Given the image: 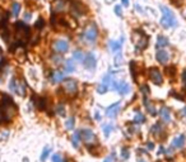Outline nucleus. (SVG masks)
<instances>
[{
    "mask_svg": "<svg viewBox=\"0 0 186 162\" xmlns=\"http://www.w3.org/2000/svg\"><path fill=\"white\" fill-rule=\"evenodd\" d=\"M156 58L159 63L166 65L170 61V53L167 51H164V49H158L157 53H156Z\"/></svg>",
    "mask_w": 186,
    "mask_h": 162,
    "instance_id": "nucleus-17",
    "label": "nucleus"
},
{
    "mask_svg": "<svg viewBox=\"0 0 186 162\" xmlns=\"http://www.w3.org/2000/svg\"><path fill=\"white\" fill-rule=\"evenodd\" d=\"M140 91H142V94L144 95V96H148L149 95V88L147 85H142L140 86Z\"/></svg>",
    "mask_w": 186,
    "mask_h": 162,
    "instance_id": "nucleus-37",
    "label": "nucleus"
},
{
    "mask_svg": "<svg viewBox=\"0 0 186 162\" xmlns=\"http://www.w3.org/2000/svg\"><path fill=\"white\" fill-rule=\"evenodd\" d=\"M161 12H162V18H161V26L163 28H175L177 27V20L176 17L172 13V10H170L167 6L161 5Z\"/></svg>",
    "mask_w": 186,
    "mask_h": 162,
    "instance_id": "nucleus-3",
    "label": "nucleus"
},
{
    "mask_svg": "<svg viewBox=\"0 0 186 162\" xmlns=\"http://www.w3.org/2000/svg\"><path fill=\"white\" fill-rule=\"evenodd\" d=\"M69 9H70V12L73 13L74 15H77V17H80V15L86 14V8L82 5L79 2H71L70 5H69Z\"/></svg>",
    "mask_w": 186,
    "mask_h": 162,
    "instance_id": "nucleus-11",
    "label": "nucleus"
},
{
    "mask_svg": "<svg viewBox=\"0 0 186 162\" xmlns=\"http://www.w3.org/2000/svg\"><path fill=\"white\" fill-rule=\"evenodd\" d=\"M64 71H65V72H74V71H75V63H74V60H66V61H65Z\"/></svg>",
    "mask_w": 186,
    "mask_h": 162,
    "instance_id": "nucleus-22",
    "label": "nucleus"
},
{
    "mask_svg": "<svg viewBox=\"0 0 186 162\" xmlns=\"http://www.w3.org/2000/svg\"><path fill=\"white\" fill-rule=\"evenodd\" d=\"M97 37H98V28L96 27V24L88 26V28L84 30V39L88 43H95Z\"/></svg>",
    "mask_w": 186,
    "mask_h": 162,
    "instance_id": "nucleus-7",
    "label": "nucleus"
},
{
    "mask_svg": "<svg viewBox=\"0 0 186 162\" xmlns=\"http://www.w3.org/2000/svg\"><path fill=\"white\" fill-rule=\"evenodd\" d=\"M9 90L15 93L19 96H24L26 95V85L22 80H19L17 77H13L9 81Z\"/></svg>",
    "mask_w": 186,
    "mask_h": 162,
    "instance_id": "nucleus-6",
    "label": "nucleus"
},
{
    "mask_svg": "<svg viewBox=\"0 0 186 162\" xmlns=\"http://www.w3.org/2000/svg\"><path fill=\"white\" fill-rule=\"evenodd\" d=\"M144 105H146L147 110L149 112L150 115H156V109H154V106H153V105H150V103H149V100H148L147 98L144 99Z\"/></svg>",
    "mask_w": 186,
    "mask_h": 162,
    "instance_id": "nucleus-27",
    "label": "nucleus"
},
{
    "mask_svg": "<svg viewBox=\"0 0 186 162\" xmlns=\"http://www.w3.org/2000/svg\"><path fill=\"white\" fill-rule=\"evenodd\" d=\"M120 108H121V101H116V103H113L111 104L107 109H106V117L108 118H115L119 112H120Z\"/></svg>",
    "mask_w": 186,
    "mask_h": 162,
    "instance_id": "nucleus-13",
    "label": "nucleus"
},
{
    "mask_svg": "<svg viewBox=\"0 0 186 162\" xmlns=\"http://www.w3.org/2000/svg\"><path fill=\"white\" fill-rule=\"evenodd\" d=\"M6 19H8V15L4 13V10L0 8V27H4L6 24Z\"/></svg>",
    "mask_w": 186,
    "mask_h": 162,
    "instance_id": "nucleus-30",
    "label": "nucleus"
},
{
    "mask_svg": "<svg viewBox=\"0 0 186 162\" xmlns=\"http://www.w3.org/2000/svg\"><path fill=\"white\" fill-rule=\"evenodd\" d=\"M19 12H20V5H19V3H13V4H12V14H13L14 17H18Z\"/></svg>",
    "mask_w": 186,
    "mask_h": 162,
    "instance_id": "nucleus-34",
    "label": "nucleus"
},
{
    "mask_svg": "<svg viewBox=\"0 0 186 162\" xmlns=\"http://www.w3.org/2000/svg\"><path fill=\"white\" fill-rule=\"evenodd\" d=\"M56 114H59L60 117H64V115H65V108H64L63 104L57 105V108H56Z\"/></svg>",
    "mask_w": 186,
    "mask_h": 162,
    "instance_id": "nucleus-35",
    "label": "nucleus"
},
{
    "mask_svg": "<svg viewBox=\"0 0 186 162\" xmlns=\"http://www.w3.org/2000/svg\"><path fill=\"white\" fill-rule=\"evenodd\" d=\"M31 17H32V14H31V13H26V15H24V20L27 22L28 19H31Z\"/></svg>",
    "mask_w": 186,
    "mask_h": 162,
    "instance_id": "nucleus-47",
    "label": "nucleus"
},
{
    "mask_svg": "<svg viewBox=\"0 0 186 162\" xmlns=\"http://www.w3.org/2000/svg\"><path fill=\"white\" fill-rule=\"evenodd\" d=\"M80 137H82V141L87 143L88 146L96 143V134L93 133V131H91V129H82Z\"/></svg>",
    "mask_w": 186,
    "mask_h": 162,
    "instance_id": "nucleus-8",
    "label": "nucleus"
},
{
    "mask_svg": "<svg viewBox=\"0 0 186 162\" xmlns=\"http://www.w3.org/2000/svg\"><path fill=\"white\" fill-rule=\"evenodd\" d=\"M29 27L24 23V22H17L15 23V38L20 42H26L29 38Z\"/></svg>",
    "mask_w": 186,
    "mask_h": 162,
    "instance_id": "nucleus-5",
    "label": "nucleus"
},
{
    "mask_svg": "<svg viewBox=\"0 0 186 162\" xmlns=\"http://www.w3.org/2000/svg\"><path fill=\"white\" fill-rule=\"evenodd\" d=\"M80 131H77L74 132V134L71 136V144H73L74 148H79V144H80Z\"/></svg>",
    "mask_w": 186,
    "mask_h": 162,
    "instance_id": "nucleus-21",
    "label": "nucleus"
},
{
    "mask_svg": "<svg viewBox=\"0 0 186 162\" xmlns=\"http://www.w3.org/2000/svg\"><path fill=\"white\" fill-rule=\"evenodd\" d=\"M122 45H124V37L121 36L119 41H110L108 42V47L111 49V52L113 53H117L120 52V49L122 48Z\"/></svg>",
    "mask_w": 186,
    "mask_h": 162,
    "instance_id": "nucleus-16",
    "label": "nucleus"
},
{
    "mask_svg": "<svg viewBox=\"0 0 186 162\" xmlns=\"http://www.w3.org/2000/svg\"><path fill=\"white\" fill-rule=\"evenodd\" d=\"M59 93L65 98H73L78 94V82L74 79H65L61 82Z\"/></svg>",
    "mask_w": 186,
    "mask_h": 162,
    "instance_id": "nucleus-2",
    "label": "nucleus"
},
{
    "mask_svg": "<svg viewBox=\"0 0 186 162\" xmlns=\"http://www.w3.org/2000/svg\"><path fill=\"white\" fill-rule=\"evenodd\" d=\"M139 162H146V161H143V160H140V161H139Z\"/></svg>",
    "mask_w": 186,
    "mask_h": 162,
    "instance_id": "nucleus-50",
    "label": "nucleus"
},
{
    "mask_svg": "<svg viewBox=\"0 0 186 162\" xmlns=\"http://www.w3.org/2000/svg\"><path fill=\"white\" fill-rule=\"evenodd\" d=\"M159 115H161L162 122H164V123H170V122H171V112H170V109H168L167 106L161 108Z\"/></svg>",
    "mask_w": 186,
    "mask_h": 162,
    "instance_id": "nucleus-20",
    "label": "nucleus"
},
{
    "mask_svg": "<svg viewBox=\"0 0 186 162\" xmlns=\"http://www.w3.org/2000/svg\"><path fill=\"white\" fill-rule=\"evenodd\" d=\"M150 132H152V134H153V136L159 137V136H161V133L163 132V128H162V125H161L159 123H157V124H154V125L152 127Z\"/></svg>",
    "mask_w": 186,
    "mask_h": 162,
    "instance_id": "nucleus-25",
    "label": "nucleus"
},
{
    "mask_svg": "<svg viewBox=\"0 0 186 162\" xmlns=\"http://www.w3.org/2000/svg\"><path fill=\"white\" fill-rule=\"evenodd\" d=\"M121 2H122V5H124V6H128V5H129V0H121Z\"/></svg>",
    "mask_w": 186,
    "mask_h": 162,
    "instance_id": "nucleus-49",
    "label": "nucleus"
},
{
    "mask_svg": "<svg viewBox=\"0 0 186 162\" xmlns=\"http://www.w3.org/2000/svg\"><path fill=\"white\" fill-rule=\"evenodd\" d=\"M51 161H53V162H64L63 157H61L59 153H55V155H53V157H51Z\"/></svg>",
    "mask_w": 186,
    "mask_h": 162,
    "instance_id": "nucleus-38",
    "label": "nucleus"
},
{
    "mask_svg": "<svg viewBox=\"0 0 186 162\" xmlns=\"http://www.w3.org/2000/svg\"><path fill=\"white\" fill-rule=\"evenodd\" d=\"M146 122V117H144V114H142L140 112H138L135 114V118H134V123H137V124H142Z\"/></svg>",
    "mask_w": 186,
    "mask_h": 162,
    "instance_id": "nucleus-28",
    "label": "nucleus"
},
{
    "mask_svg": "<svg viewBox=\"0 0 186 162\" xmlns=\"http://www.w3.org/2000/svg\"><path fill=\"white\" fill-rule=\"evenodd\" d=\"M73 60H75V61H78V62H82V63H83V61H84V55H83V52H82L80 49L74 51V53H73Z\"/></svg>",
    "mask_w": 186,
    "mask_h": 162,
    "instance_id": "nucleus-26",
    "label": "nucleus"
},
{
    "mask_svg": "<svg viewBox=\"0 0 186 162\" xmlns=\"http://www.w3.org/2000/svg\"><path fill=\"white\" fill-rule=\"evenodd\" d=\"M147 147H148V149H153V148H154V144H153V143H150V142H148Z\"/></svg>",
    "mask_w": 186,
    "mask_h": 162,
    "instance_id": "nucleus-48",
    "label": "nucleus"
},
{
    "mask_svg": "<svg viewBox=\"0 0 186 162\" xmlns=\"http://www.w3.org/2000/svg\"><path fill=\"white\" fill-rule=\"evenodd\" d=\"M115 153H111L110 156H107L106 158H105V161H103V162H115Z\"/></svg>",
    "mask_w": 186,
    "mask_h": 162,
    "instance_id": "nucleus-42",
    "label": "nucleus"
},
{
    "mask_svg": "<svg viewBox=\"0 0 186 162\" xmlns=\"http://www.w3.org/2000/svg\"><path fill=\"white\" fill-rule=\"evenodd\" d=\"M50 79L53 84H59V82H63L64 81V72L60 71V70H55V71H51L50 73Z\"/></svg>",
    "mask_w": 186,
    "mask_h": 162,
    "instance_id": "nucleus-18",
    "label": "nucleus"
},
{
    "mask_svg": "<svg viewBox=\"0 0 186 162\" xmlns=\"http://www.w3.org/2000/svg\"><path fill=\"white\" fill-rule=\"evenodd\" d=\"M54 49H55L57 53H65V52H68V49H69V43H68V41H65V39H57V41H55V43H54Z\"/></svg>",
    "mask_w": 186,
    "mask_h": 162,
    "instance_id": "nucleus-12",
    "label": "nucleus"
},
{
    "mask_svg": "<svg viewBox=\"0 0 186 162\" xmlns=\"http://www.w3.org/2000/svg\"><path fill=\"white\" fill-rule=\"evenodd\" d=\"M44 26H45V20H44L42 18H40V19L36 22V24H35V27H36L37 29H42Z\"/></svg>",
    "mask_w": 186,
    "mask_h": 162,
    "instance_id": "nucleus-36",
    "label": "nucleus"
},
{
    "mask_svg": "<svg viewBox=\"0 0 186 162\" xmlns=\"http://www.w3.org/2000/svg\"><path fill=\"white\" fill-rule=\"evenodd\" d=\"M50 152H51V147H45L44 151H42V153H41V161L45 162L47 160V157L50 156Z\"/></svg>",
    "mask_w": 186,
    "mask_h": 162,
    "instance_id": "nucleus-29",
    "label": "nucleus"
},
{
    "mask_svg": "<svg viewBox=\"0 0 186 162\" xmlns=\"http://www.w3.org/2000/svg\"><path fill=\"white\" fill-rule=\"evenodd\" d=\"M108 86L106 85V84H103V82H101L99 85H98V88H97V93L98 94H106L107 91H108Z\"/></svg>",
    "mask_w": 186,
    "mask_h": 162,
    "instance_id": "nucleus-31",
    "label": "nucleus"
},
{
    "mask_svg": "<svg viewBox=\"0 0 186 162\" xmlns=\"http://www.w3.org/2000/svg\"><path fill=\"white\" fill-rule=\"evenodd\" d=\"M167 73L173 76V75H175V67H167Z\"/></svg>",
    "mask_w": 186,
    "mask_h": 162,
    "instance_id": "nucleus-45",
    "label": "nucleus"
},
{
    "mask_svg": "<svg viewBox=\"0 0 186 162\" xmlns=\"http://www.w3.org/2000/svg\"><path fill=\"white\" fill-rule=\"evenodd\" d=\"M133 42H134V45H135V49L139 52L142 49H146L147 46H148V36L144 33L143 30L140 29H135L133 32Z\"/></svg>",
    "mask_w": 186,
    "mask_h": 162,
    "instance_id": "nucleus-4",
    "label": "nucleus"
},
{
    "mask_svg": "<svg viewBox=\"0 0 186 162\" xmlns=\"http://www.w3.org/2000/svg\"><path fill=\"white\" fill-rule=\"evenodd\" d=\"M18 113V106L9 95L3 94L0 99V124H9Z\"/></svg>",
    "mask_w": 186,
    "mask_h": 162,
    "instance_id": "nucleus-1",
    "label": "nucleus"
},
{
    "mask_svg": "<svg viewBox=\"0 0 186 162\" xmlns=\"http://www.w3.org/2000/svg\"><path fill=\"white\" fill-rule=\"evenodd\" d=\"M53 60H54V63H56V65H60L61 62H63L61 56H53Z\"/></svg>",
    "mask_w": 186,
    "mask_h": 162,
    "instance_id": "nucleus-43",
    "label": "nucleus"
},
{
    "mask_svg": "<svg viewBox=\"0 0 186 162\" xmlns=\"http://www.w3.org/2000/svg\"><path fill=\"white\" fill-rule=\"evenodd\" d=\"M121 157H122L124 160L129 158V151H128V148H122V151H121Z\"/></svg>",
    "mask_w": 186,
    "mask_h": 162,
    "instance_id": "nucleus-40",
    "label": "nucleus"
},
{
    "mask_svg": "<svg viewBox=\"0 0 186 162\" xmlns=\"http://www.w3.org/2000/svg\"><path fill=\"white\" fill-rule=\"evenodd\" d=\"M115 90L120 94V95H128L130 93V85L126 81H117Z\"/></svg>",
    "mask_w": 186,
    "mask_h": 162,
    "instance_id": "nucleus-15",
    "label": "nucleus"
},
{
    "mask_svg": "<svg viewBox=\"0 0 186 162\" xmlns=\"http://www.w3.org/2000/svg\"><path fill=\"white\" fill-rule=\"evenodd\" d=\"M185 142H186V136L185 134H179L177 137H175L173 142H172V147L176 148V149H180L185 146Z\"/></svg>",
    "mask_w": 186,
    "mask_h": 162,
    "instance_id": "nucleus-19",
    "label": "nucleus"
},
{
    "mask_svg": "<svg viewBox=\"0 0 186 162\" xmlns=\"http://www.w3.org/2000/svg\"><path fill=\"white\" fill-rule=\"evenodd\" d=\"M168 38L167 37H164V36H158V38H157V47L161 49V48H163V47H166V46H168Z\"/></svg>",
    "mask_w": 186,
    "mask_h": 162,
    "instance_id": "nucleus-23",
    "label": "nucleus"
},
{
    "mask_svg": "<svg viewBox=\"0 0 186 162\" xmlns=\"http://www.w3.org/2000/svg\"><path fill=\"white\" fill-rule=\"evenodd\" d=\"M35 104H36V106L40 110H45L46 109V99L42 98V96H38V98L36 99V101H35Z\"/></svg>",
    "mask_w": 186,
    "mask_h": 162,
    "instance_id": "nucleus-24",
    "label": "nucleus"
},
{
    "mask_svg": "<svg viewBox=\"0 0 186 162\" xmlns=\"http://www.w3.org/2000/svg\"><path fill=\"white\" fill-rule=\"evenodd\" d=\"M120 63H122V55H121L120 52H117L116 58H115V65H116V66H119Z\"/></svg>",
    "mask_w": 186,
    "mask_h": 162,
    "instance_id": "nucleus-39",
    "label": "nucleus"
},
{
    "mask_svg": "<svg viewBox=\"0 0 186 162\" xmlns=\"http://www.w3.org/2000/svg\"><path fill=\"white\" fill-rule=\"evenodd\" d=\"M182 82H184L185 88H186V70H184V72H182Z\"/></svg>",
    "mask_w": 186,
    "mask_h": 162,
    "instance_id": "nucleus-46",
    "label": "nucleus"
},
{
    "mask_svg": "<svg viewBox=\"0 0 186 162\" xmlns=\"http://www.w3.org/2000/svg\"><path fill=\"white\" fill-rule=\"evenodd\" d=\"M115 14L117 17H122V9H121V5H116L115 6Z\"/></svg>",
    "mask_w": 186,
    "mask_h": 162,
    "instance_id": "nucleus-41",
    "label": "nucleus"
},
{
    "mask_svg": "<svg viewBox=\"0 0 186 162\" xmlns=\"http://www.w3.org/2000/svg\"><path fill=\"white\" fill-rule=\"evenodd\" d=\"M148 75H149V79L152 80V82H154L156 85H162L163 77H162V73H161V71L158 69H156V67L149 69Z\"/></svg>",
    "mask_w": 186,
    "mask_h": 162,
    "instance_id": "nucleus-10",
    "label": "nucleus"
},
{
    "mask_svg": "<svg viewBox=\"0 0 186 162\" xmlns=\"http://www.w3.org/2000/svg\"><path fill=\"white\" fill-rule=\"evenodd\" d=\"M83 66H84L87 70H89V71H92V70H95V69H96V66H97V60H96L95 53L89 52V53H87V55L84 56Z\"/></svg>",
    "mask_w": 186,
    "mask_h": 162,
    "instance_id": "nucleus-9",
    "label": "nucleus"
},
{
    "mask_svg": "<svg viewBox=\"0 0 186 162\" xmlns=\"http://www.w3.org/2000/svg\"><path fill=\"white\" fill-rule=\"evenodd\" d=\"M74 124H75V119H74L73 117H70L69 119L65 122V128L68 129V131H70V129L74 128Z\"/></svg>",
    "mask_w": 186,
    "mask_h": 162,
    "instance_id": "nucleus-33",
    "label": "nucleus"
},
{
    "mask_svg": "<svg viewBox=\"0 0 186 162\" xmlns=\"http://www.w3.org/2000/svg\"><path fill=\"white\" fill-rule=\"evenodd\" d=\"M68 0H55L53 3V12L54 13H60V12H65L68 9Z\"/></svg>",
    "mask_w": 186,
    "mask_h": 162,
    "instance_id": "nucleus-14",
    "label": "nucleus"
},
{
    "mask_svg": "<svg viewBox=\"0 0 186 162\" xmlns=\"http://www.w3.org/2000/svg\"><path fill=\"white\" fill-rule=\"evenodd\" d=\"M184 112H185V117H186V109H185V110H184Z\"/></svg>",
    "mask_w": 186,
    "mask_h": 162,
    "instance_id": "nucleus-51",
    "label": "nucleus"
},
{
    "mask_svg": "<svg viewBox=\"0 0 186 162\" xmlns=\"http://www.w3.org/2000/svg\"><path fill=\"white\" fill-rule=\"evenodd\" d=\"M112 131H113V124L108 123V124H106V125H103V133H105L106 137H108Z\"/></svg>",
    "mask_w": 186,
    "mask_h": 162,
    "instance_id": "nucleus-32",
    "label": "nucleus"
},
{
    "mask_svg": "<svg viewBox=\"0 0 186 162\" xmlns=\"http://www.w3.org/2000/svg\"><path fill=\"white\" fill-rule=\"evenodd\" d=\"M4 61H5V58H4V53H3V51H2V48H0V67L4 65Z\"/></svg>",
    "mask_w": 186,
    "mask_h": 162,
    "instance_id": "nucleus-44",
    "label": "nucleus"
}]
</instances>
